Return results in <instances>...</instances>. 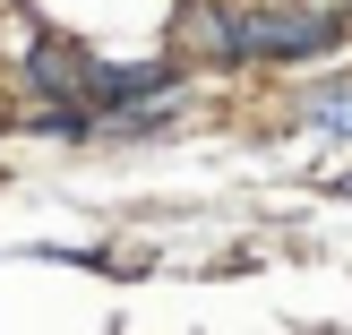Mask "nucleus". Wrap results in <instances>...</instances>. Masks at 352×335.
Wrapping results in <instances>:
<instances>
[{"label": "nucleus", "mask_w": 352, "mask_h": 335, "mask_svg": "<svg viewBox=\"0 0 352 335\" xmlns=\"http://www.w3.org/2000/svg\"><path fill=\"white\" fill-rule=\"evenodd\" d=\"M181 34H189L198 52H215V61H232V17H223V9H206V0L181 17Z\"/></svg>", "instance_id": "2"}, {"label": "nucleus", "mask_w": 352, "mask_h": 335, "mask_svg": "<svg viewBox=\"0 0 352 335\" xmlns=\"http://www.w3.org/2000/svg\"><path fill=\"white\" fill-rule=\"evenodd\" d=\"M309 120H318V129H336V138H352V86H336V95H309Z\"/></svg>", "instance_id": "3"}, {"label": "nucleus", "mask_w": 352, "mask_h": 335, "mask_svg": "<svg viewBox=\"0 0 352 335\" xmlns=\"http://www.w3.org/2000/svg\"><path fill=\"white\" fill-rule=\"evenodd\" d=\"M336 43V17H318V9H250V17H232V61H292V52H327Z\"/></svg>", "instance_id": "1"}, {"label": "nucleus", "mask_w": 352, "mask_h": 335, "mask_svg": "<svg viewBox=\"0 0 352 335\" xmlns=\"http://www.w3.org/2000/svg\"><path fill=\"white\" fill-rule=\"evenodd\" d=\"M344 198H352V172H344Z\"/></svg>", "instance_id": "4"}]
</instances>
